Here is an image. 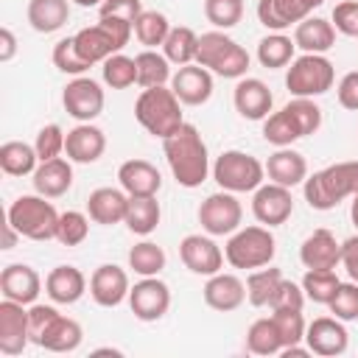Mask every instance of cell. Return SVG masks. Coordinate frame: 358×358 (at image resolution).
Listing matches in <instances>:
<instances>
[{"label":"cell","instance_id":"6da1fadb","mask_svg":"<svg viewBox=\"0 0 358 358\" xmlns=\"http://www.w3.org/2000/svg\"><path fill=\"white\" fill-rule=\"evenodd\" d=\"M162 151L173 179L182 187H199L210 173L207 143L193 123H182L171 137L162 140Z\"/></svg>","mask_w":358,"mask_h":358},{"label":"cell","instance_id":"7a4b0ae2","mask_svg":"<svg viewBox=\"0 0 358 358\" xmlns=\"http://www.w3.org/2000/svg\"><path fill=\"white\" fill-rule=\"evenodd\" d=\"M302 193L310 210H333L344 199H352L358 193V159L327 165L316 173H310L302 182Z\"/></svg>","mask_w":358,"mask_h":358},{"label":"cell","instance_id":"3957f363","mask_svg":"<svg viewBox=\"0 0 358 358\" xmlns=\"http://www.w3.org/2000/svg\"><path fill=\"white\" fill-rule=\"evenodd\" d=\"M322 126V109L313 103V98H294L280 112H271L263 120V137L266 143L285 148L308 134H316Z\"/></svg>","mask_w":358,"mask_h":358},{"label":"cell","instance_id":"277c9868","mask_svg":"<svg viewBox=\"0 0 358 358\" xmlns=\"http://www.w3.org/2000/svg\"><path fill=\"white\" fill-rule=\"evenodd\" d=\"M137 123L151 137H171L185 120H182V101L171 87H145L134 103Z\"/></svg>","mask_w":358,"mask_h":358},{"label":"cell","instance_id":"5b68a950","mask_svg":"<svg viewBox=\"0 0 358 358\" xmlns=\"http://www.w3.org/2000/svg\"><path fill=\"white\" fill-rule=\"evenodd\" d=\"M196 64L207 67L210 73L221 78H243L249 70V53L243 45H238L224 31H207L199 36V53Z\"/></svg>","mask_w":358,"mask_h":358},{"label":"cell","instance_id":"8992f818","mask_svg":"<svg viewBox=\"0 0 358 358\" xmlns=\"http://www.w3.org/2000/svg\"><path fill=\"white\" fill-rule=\"evenodd\" d=\"M59 215L62 213H56V207L45 196L28 193V196H20L11 201L6 221L28 241H50V238H56Z\"/></svg>","mask_w":358,"mask_h":358},{"label":"cell","instance_id":"52a82bcc","mask_svg":"<svg viewBox=\"0 0 358 358\" xmlns=\"http://www.w3.org/2000/svg\"><path fill=\"white\" fill-rule=\"evenodd\" d=\"M131 31H134V25L126 22V20L98 17V25L81 28L73 39H76L78 53H81L90 64H98V62H106L109 56L120 53V50L129 45Z\"/></svg>","mask_w":358,"mask_h":358},{"label":"cell","instance_id":"ba28073f","mask_svg":"<svg viewBox=\"0 0 358 358\" xmlns=\"http://www.w3.org/2000/svg\"><path fill=\"white\" fill-rule=\"evenodd\" d=\"M277 241L271 235V227L255 224V227H241L229 235L224 246V257L232 268H260L274 260Z\"/></svg>","mask_w":358,"mask_h":358},{"label":"cell","instance_id":"9c48e42d","mask_svg":"<svg viewBox=\"0 0 358 358\" xmlns=\"http://www.w3.org/2000/svg\"><path fill=\"white\" fill-rule=\"evenodd\" d=\"M336 67L324 53H302L285 73V87L294 98H316L333 90Z\"/></svg>","mask_w":358,"mask_h":358},{"label":"cell","instance_id":"30bf717a","mask_svg":"<svg viewBox=\"0 0 358 358\" xmlns=\"http://www.w3.org/2000/svg\"><path fill=\"white\" fill-rule=\"evenodd\" d=\"M213 179L218 182L221 190H229V193H255L263 179H266V165L246 154V151H238V148H229L224 151L215 165H213Z\"/></svg>","mask_w":358,"mask_h":358},{"label":"cell","instance_id":"8fae6325","mask_svg":"<svg viewBox=\"0 0 358 358\" xmlns=\"http://www.w3.org/2000/svg\"><path fill=\"white\" fill-rule=\"evenodd\" d=\"M243 221V207L235 199V193L229 190H218L210 193L201 204H199V224L207 235H232L235 229H241Z\"/></svg>","mask_w":358,"mask_h":358},{"label":"cell","instance_id":"7c38bea8","mask_svg":"<svg viewBox=\"0 0 358 358\" xmlns=\"http://www.w3.org/2000/svg\"><path fill=\"white\" fill-rule=\"evenodd\" d=\"M62 103H64V112L70 117H76L78 123H92L103 112V90H101V84L95 78L76 76L64 87Z\"/></svg>","mask_w":358,"mask_h":358},{"label":"cell","instance_id":"4fadbf2b","mask_svg":"<svg viewBox=\"0 0 358 358\" xmlns=\"http://www.w3.org/2000/svg\"><path fill=\"white\" fill-rule=\"evenodd\" d=\"M31 344V319L22 302L6 299L0 302V352L3 355H22Z\"/></svg>","mask_w":358,"mask_h":358},{"label":"cell","instance_id":"5bb4252c","mask_svg":"<svg viewBox=\"0 0 358 358\" xmlns=\"http://www.w3.org/2000/svg\"><path fill=\"white\" fill-rule=\"evenodd\" d=\"M129 308L140 322H157L171 308V288L159 277H143L129 291Z\"/></svg>","mask_w":358,"mask_h":358},{"label":"cell","instance_id":"9a60e30c","mask_svg":"<svg viewBox=\"0 0 358 358\" xmlns=\"http://www.w3.org/2000/svg\"><path fill=\"white\" fill-rule=\"evenodd\" d=\"M294 213V196L291 187H282L277 182L260 185L252 196V215L257 218V224L263 227H280L291 218Z\"/></svg>","mask_w":358,"mask_h":358},{"label":"cell","instance_id":"2e32d148","mask_svg":"<svg viewBox=\"0 0 358 358\" xmlns=\"http://www.w3.org/2000/svg\"><path fill=\"white\" fill-rule=\"evenodd\" d=\"M305 344L313 355L322 358H336L344 355L350 347V333L341 319L336 316H319L305 327Z\"/></svg>","mask_w":358,"mask_h":358},{"label":"cell","instance_id":"e0dca14e","mask_svg":"<svg viewBox=\"0 0 358 358\" xmlns=\"http://www.w3.org/2000/svg\"><path fill=\"white\" fill-rule=\"evenodd\" d=\"M179 257L187 271L201 277H213L224 266V252L213 241V235H185L179 243Z\"/></svg>","mask_w":358,"mask_h":358},{"label":"cell","instance_id":"ac0fdd59","mask_svg":"<svg viewBox=\"0 0 358 358\" xmlns=\"http://www.w3.org/2000/svg\"><path fill=\"white\" fill-rule=\"evenodd\" d=\"M81 338H84L81 324H78L76 319L62 316V313L56 310V313L31 336V344H36V347H42V350H48V352H73V350H78Z\"/></svg>","mask_w":358,"mask_h":358},{"label":"cell","instance_id":"d6986e66","mask_svg":"<svg viewBox=\"0 0 358 358\" xmlns=\"http://www.w3.org/2000/svg\"><path fill=\"white\" fill-rule=\"evenodd\" d=\"M171 90L176 92V98L185 106H201L210 101L213 95V73L196 62L182 64L173 76H171Z\"/></svg>","mask_w":358,"mask_h":358},{"label":"cell","instance_id":"ffe728a7","mask_svg":"<svg viewBox=\"0 0 358 358\" xmlns=\"http://www.w3.org/2000/svg\"><path fill=\"white\" fill-rule=\"evenodd\" d=\"M129 291H131L129 274H126L120 266H115V263L98 266V268L92 271V277H90V296H92L101 308H115V305H120L123 299H129Z\"/></svg>","mask_w":358,"mask_h":358},{"label":"cell","instance_id":"44dd1931","mask_svg":"<svg viewBox=\"0 0 358 358\" xmlns=\"http://www.w3.org/2000/svg\"><path fill=\"white\" fill-rule=\"evenodd\" d=\"M232 103H235V109H238L241 117H246V120H266L271 115L274 95H271V90L260 78H246L243 76L235 84Z\"/></svg>","mask_w":358,"mask_h":358},{"label":"cell","instance_id":"7402d4cb","mask_svg":"<svg viewBox=\"0 0 358 358\" xmlns=\"http://www.w3.org/2000/svg\"><path fill=\"white\" fill-rule=\"evenodd\" d=\"M0 291H3L6 299L22 302V305H34L39 291H42V277L28 263H8L0 271Z\"/></svg>","mask_w":358,"mask_h":358},{"label":"cell","instance_id":"603a6c76","mask_svg":"<svg viewBox=\"0 0 358 358\" xmlns=\"http://www.w3.org/2000/svg\"><path fill=\"white\" fill-rule=\"evenodd\" d=\"M103 151H106V134L92 123H78L64 137V154L70 162L90 165V162H98Z\"/></svg>","mask_w":358,"mask_h":358},{"label":"cell","instance_id":"cb8c5ba5","mask_svg":"<svg viewBox=\"0 0 358 358\" xmlns=\"http://www.w3.org/2000/svg\"><path fill=\"white\" fill-rule=\"evenodd\" d=\"M316 6L310 0H257V20L268 31H285L305 17H310Z\"/></svg>","mask_w":358,"mask_h":358},{"label":"cell","instance_id":"d4e9b609","mask_svg":"<svg viewBox=\"0 0 358 358\" xmlns=\"http://www.w3.org/2000/svg\"><path fill=\"white\" fill-rule=\"evenodd\" d=\"M299 260L305 268H336L341 263V243L330 229H313L299 246Z\"/></svg>","mask_w":358,"mask_h":358},{"label":"cell","instance_id":"484cf974","mask_svg":"<svg viewBox=\"0 0 358 358\" xmlns=\"http://www.w3.org/2000/svg\"><path fill=\"white\" fill-rule=\"evenodd\" d=\"M204 302L213 308V310H221V313H229V310H238L246 299V282L235 274H213L207 282H204Z\"/></svg>","mask_w":358,"mask_h":358},{"label":"cell","instance_id":"4316f807","mask_svg":"<svg viewBox=\"0 0 358 358\" xmlns=\"http://www.w3.org/2000/svg\"><path fill=\"white\" fill-rule=\"evenodd\" d=\"M126 210H129V193L123 187L120 190L117 187H98L87 199V215L103 227H115V224L126 221Z\"/></svg>","mask_w":358,"mask_h":358},{"label":"cell","instance_id":"83f0119b","mask_svg":"<svg viewBox=\"0 0 358 358\" xmlns=\"http://www.w3.org/2000/svg\"><path fill=\"white\" fill-rule=\"evenodd\" d=\"M117 182L129 196H157L162 187V176L148 159H126L117 168Z\"/></svg>","mask_w":358,"mask_h":358},{"label":"cell","instance_id":"f1b7e54d","mask_svg":"<svg viewBox=\"0 0 358 358\" xmlns=\"http://www.w3.org/2000/svg\"><path fill=\"white\" fill-rule=\"evenodd\" d=\"M266 176H268V182H277L282 187H296L308 179V162L299 151L285 145V148H277L266 159Z\"/></svg>","mask_w":358,"mask_h":358},{"label":"cell","instance_id":"f546056e","mask_svg":"<svg viewBox=\"0 0 358 358\" xmlns=\"http://www.w3.org/2000/svg\"><path fill=\"white\" fill-rule=\"evenodd\" d=\"M84 291H87V277L76 266H56L45 277V294L56 305H73L84 296Z\"/></svg>","mask_w":358,"mask_h":358},{"label":"cell","instance_id":"4dcf8cb0","mask_svg":"<svg viewBox=\"0 0 358 358\" xmlns=\"http://www.w3.org/2000/svg\"><path fill=\"white\" fill-rule=\"evenodd\" d=\"M73 187V165L64 157L39 162L34 171V190L45 199H59Z\"/></svg>","mask_w":358,"mask_h":358},{"label":"cell","instance_id":"1f68e13d","mask_svg":"<svg viewBox=\"0 0 358 358\" xmlns=\"http://www.w3.org/2000/svg\"><path fill=\"white\" fill-rule=\"evenodd\" d=\"M294 45L302 53H327L336 45V28L324 17H305L294 28Z\"/></svg>","mask_w":358,"mask_h":358},{"label":"cell","instance_id":"d6a6232c","mask_svg":"<svg viewBox=\"0 0 358 358\" xmlns=\"http://www.w3.org/2000/svg\"><path fill=\"white\" fill-rule=\"evenodd\" d=\"M70 20V0H28V22L36 34H53Z\"/></svg>","mask_w":358,"mask_h":358},{"label":"cell","instance_id":"836d02e7","mask_svg":"<svg viewBox=\"0 0 358 358\" xmlns=\"http://www.w3.org/2000/svg\"><path fill=\"white\" fill-rule=\"evenodd\" d=\"M159 201L157 196H129V210H126V227L134 235H151L159 224Z\"/></svg>","mask_w":358,"mask_h":358},{"label":"cell","instance_id":"e575fe53","mask_svg":"<svg viewBox=\"0 0 358 358\" xmlns=\"http://www.w3.org/2000/svg\"><path fill=\"white\" fill-rule=\"evenodd\" d=\"M36 148L22 140H8L0 145V168L8 176H28L36 171Z\"/></svg>","mask_w":358,"mask_h":358},{"label":"cell","instance_id":"d590c367","mask_svg":"<svg viewBox=\"0 0 358 358\" xmlns=\"http://www.w3.org/2000/svg\"><path fill=\"white\" fill-rule=\"evenodd\" d=\"M162 53L171 64L182 67V64H190L196 62V53H199V34L187 25H176L171 28L168 39L162 42Z\"/></svg>","mask_w":358,"mask_h":358},{"label":"cell","instance_id":"8d00e7d4","mask_svg":"<svg viewBox=\"0 0 358 358\" xmlns=\"http://www.w3.org/2000/svg\"><path fill=\"white\" fill-rule=\"evenodd\" d=\"M294 39L280 34V31H271L268 36H263L257 42V62L266 67V70H280V67H288L294 62Z\"/></svg>","mask_w":358,"mask_h":358},{"label":"cell","instance_id":"74e56055","mask_svg":"<svg viewBox=\"0 0 358 358\" xmlns=\"http://www.w3.org/2000/svg\"><path fill=\"white\" fill-rule=\"evenodd\" d=\"M134 64H137V84L145 90V87H165L171 81V62L165 59V53H157L151 48H145L143 53L134 56Z\"/></svg>","mask_w":358,"mask_h":358},{"label":"cell","instance_id":"f35d334b","mask_svg":"<svg viewBox=\"0 0 358 358\" xmlns=\"http://www.w3.org/2000/svg\"><path fill=\"white\" fill-rule=\"evenodd\" d=\"M246 350L252 355H280L282 352V341L277 333V324L271 316L266 319H255L246 330Z\"/></svg>","mask_w":358,"mask_h":358},{"label":"cell","instance_id":"ab89813d","mask_svg":"<svg viewBox=\"0 0 358 358\" xmlns=\"http://www.w3.org/2000/svg\"><path fill=\"white\" fill-rule=\"evenodd\" d=\"M168 34H171L168 17H165L162 11H157V8H143V14H140L137 22H134V36H137V42L154 50L157 45H162V42L168 39Z\"/></svg>","mask_w":358,"mask_h":358},{"label":"cell","instance_id":"60d3db41","mask_svg":"<svg viewBox=\"0 0 358 358\" xmlns=\"http://www.w3.org/2000/svg\"><path fill=\"white\" fill-rule=\"evenodd\" d=\"M165 249L154 241H140L129 249V268H134V274L140 277H157L165 268Z\"/></svg>","mask_w":358,"mask_h":358},{"label":"cell","instance_id":"b9f144b4","mask_svg":"<svg viewBox=\"0 0 358 358\" xmlns=\"http://www.w3.org/2000/svg\"><path fill=\"white\" fill-rule=\"evenodd\" d=\"M302 291L310 302L316 305H330V299L336 296V288L341 285V280L336 277L333 268H308L302 277Z\"/></svg>","mask_w":358,"mask_h":358},{"label":"cell","instance_id":"7bdbcfd3","mask_svg":"<svg viewBox=\"0 0 358 358\" xmlns=\"http://www.w3.org/2000/svg\"><path fill=\"white\" fill-rule=\"evenodd\" d=\"M280 280H282V271L280 268H255L249 277H246V299L255 305V308H263V305H268L271 302V296H274V291H277V285H280Z\"/></svg>","mask_w":358,"mask_h":358},{"label":"cell","instance_id":"ee69618b","mask_svg":"<svg viewBox=\"0 0 358 358\" xmlns=\"http://www.w3.org/2000/svg\"><path fill=\"white\" fill-rule=\"evenodd\" d=\"M101 64H103L101 67L103 84L112 87V90H126V87H131L137 81V64H134V59H129L123 53H115Z\"/></svg>","mask_w":358,"mask_h":358},{"label":"cell","instance_id":"f6af8a7d","mask_svg":"<svg viewBox=\"0 0 358 358\" xmlns=\"http://www.w3.org/2000/svg\"><path fill=\"white\" fill-rule=\"evenodd\" d=\"M90 215L78 213V210H67L59 215V229H56V241L62 246H78L87 241L90 235Z\"/></svg>","mask_w":358,"mask_h":358},{"label":"cell","instance_id":"bcb514c9","mask_svg":"<svg viewBox=\"0 0 358 358\" xmlns=\"http://www.w3.org/2000/svg\"><path fill=\"white\" fill-rule=\"evenodd\" d=\"M53 64H56L62 73H67V76H84V73L92 67V64L78 53L73 36H64V39H59V42L53 45Z\"/></svg>","mask_w":358,"mask_h":358},{"label":"cell","instance_id":"7dc6e473","mask_svg":"<svg viewBox=\"0 0 358 358\" xmlns=\"http://www.w3.org/2000/svg\"><path fill=\"white\" fill-rule=\"evenodd\" d=\"M204 17L218 31L235 28L243 17V0H204Z\"/></svg>","mask_w":358,"mask_h":358},{"label":"cell","instance_id":"c3c4849f","mask_svg":"<svg viewBox=\"0 0 358 358\" xmlns=\"http://www.w3.org/2000/svg\"><path fill=\"white\" fill-rule=\"evenodd\" d=\"M274 324H277V333H280V341H282V350L285 347H294L299 341H305V319H302V310H274L271 313Z\"/></svg>","mask_w":358,"mask_h":358},{"label":"cell","instance_id":"681fc988","mask_svg":"<svg viewBox=\"0 0 358 358\" xmlns=\"http://www.w3.org/2000/svg\"><path fill=\"white\" fill-rule=\"evenodd\" d=\"M330 313L341 322H355L358 319V282L350 280V282H341L336 288V296L330 299Z\"/></svg>","mask_w":358,"mask_h":358},{"label":"cell","instance_id":"f907efd6","mask_svg":"<svg viewBox=\"0 0 358 358\" xmlns=\"http://www.w3.org/2000/svg\"><path fill=\"white\" fill-rule=\"evenodd\" d=\"M64 131L59 123H48L36 131V140H34V148H36V157L39 162H48V159H56L62 151H64Z\"/></svg>","mask_w":358,"mask_h":358},{"label":"cell","instance_id":"816d5d0a","mask_svg":"<svg viewBox=\"0 0 358 358\" xmlns=\"http://www.w3.org/2000/svg\"><path fill=\"white\" fill-rule=\"evenodd\" d=\"M305 291H302V285H296L294 280H280V285H277V291H274V296H271V302H268V308L271 310H302L305 308Z\"/></svg>","mask_w":358,"mask_h":358},{"label":"cell","instance_id":"f5cc1de1","mask_svg":"<svg viewBox=\"0 0 358 358\" xmlns=\"http://www.w3.org/2000/svg\"><path fill=\"white\" fill-rule=\"evenodd\" d=\"M333 28L344 36H358V0H341L333 8Z\"/></svg>","mask_w":358,"mask_h":358},{"label":"cell","instance_id":"db71d44e","mask_svg":"<svg viewBox=\"0 0 358 358\" xmlns=\"http://www.w3.org/2000/svg\"><path fill=\"white\" fill-rule=\"evenodd\" d=\"M143 14V3L140 0H103L98 6V17H115V20H126V22H137V17Z\"/></svg>","mask_w":358,"mask_h":358},{"label":"cell","instance_id":"11a10c76","mask_svg":"<svg viewBox=\"0 0 358 358\" xmlns=\"http://www.w3.org/2000/svg\"><path fill=\"white\" fill-rule=\"evenodd\" d=\"M336 95H338V103L350 112H358V70H350L341 76L338 87H336Z\"/></svg>","mask_w":358,"mask_h":358},{"label":"cell","instance_id":"9f6ffc18","mask_svg":"<svg viewBox=\"0 0 358 358\" xmlns=\"http://www.w3.org/2000/svg\"><path fill=\"white\" fill-rule=\"evenodd\" d=\"M341 266L347 268L350 280L358 282V235H352L341 243Z\"/></svg>","mask_w":358,"mask_h":358},{"label":"cell","instance_id":"6f0895ef","mask_svg":"<svg viewBox=\"0 0 358 358\" xmlns=\"http://www.w3.org/2000/svg\"><path fill=\"white\" fill-rule=\"evenodd\" d=\"M17 53V39L11 34V28H3L0 31V62H11Z\"/></svg>","mask_w":358,"mask_h":358},{"label":"cell","instance_id":"680465c9","mask_svg":"<svg viewBox=\"0 0 358 358\" xmlns=\"http://www.w3.org/2000/svg\"><path fill=\"white\" fill-rule=\"evenodd\" d=\"M17 238H22V235L6 221V229H3V249H14V246H17Z\"/></svg>","mask_w":358,"mask_h":358},{"label":"cell","instance_id":"91938a15","mask_svg":"<svg viewBox=\"0 0 358 358\" xmlns=\"http://www.w3.org/2000/svg\"><path fill=\"white\" fill-rule=\"evenodd\" d=\"M350 218H352V224L358 227V193L352 196V204H350Z\"/></svg>","mask_w":358,"mask_h":358},{"label":"cell","instance_id":"94428289","mask_svg":"<svg viewBox=\"0 0 358 358\" xmlns=\"http://www.w3.org/2000/svg\"><path fill=\"white\" fill-rule=\"evenodd\" d=\"M76 6H81V8H92V6H101L103 0H73Z\"/></svg>","mask_w":358,"mask_h":358}]
</instances>
